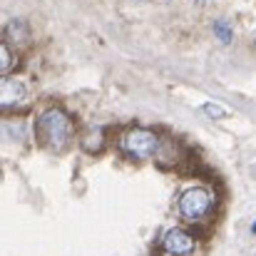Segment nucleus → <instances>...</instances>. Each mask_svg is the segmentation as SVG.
Returning a JSON list of instances; mask_svg holds the SVG:
<instances>
[{"label": "nucleus", "instance_id": "obj_2", "mask_svg": "<svg viewBox=\"0 0 256 256\" xmlns=\"http://www.w3.org/2000/svg\"><path fill=\"white\" fill-rule=\"evenodd\" d=\"M212 204H214V196L206 186H192V189L182 192V196L176 202V209H179V216L184 222L199 224L212 212Z\"/></svg>", "mask_w": 256, "mask_h": 256}, {"label": "nucleus", "instance_id": "obj_8", "mask_svg": "<svg viewBox=\"0 0 256 256\" xmlns=\"http://www.w3.org/2000/svg\"><path fill=\"white\" fill-rule=\"evenodd\" d=\"M214 35H216L224 45H229V42L234 40V32H232L229 20H216V22H214Z\"/></svg>", "mask_w": 256, "mask_h": 256}, {"label": "nucleus", "instance_id": "obj_3", "mask_svg": "<svg viewBox=\"0 0 256 256\" xmlns=\"http://www.w3.org/2000/svg\"><path fill=\"white\" fill-rule=\"evenodd\" d=\"M120 147L132 160H147V157H152L160 150V137L152 130L134 127V130L124 132V137L120 140Z\"/></svg>", "mask_w": 256, "mask_h": 256}, {"label": "nucleus", "instance_id": "obj_7", "mask_svg": "<svg viewBox=\"0 0 256 256\" xmlns=\"http://www.w3.org/2000/svg\"><path fill=\"white\" fill-rule=\"evenodd\" d=\"M15 65H18L15 52L10 50L8 42H2V45H0V75H10V72L15 70Z\"/></svg>", "mask_w": 256, "mask_h": 256}, {"label": "nucleus", "instance_id": "obj_4", "mask_svg": "<svg viewBox=\"0 0 256 256\" xmlns=\"http://www.w3.org/2000/svg\"><path fill=\"white\" fill-rule=\"evenodd\" d=\"M162 246H164V252L170 256H189L194 252L196 242H194V236H192L186 229L174 226V229H170V232L162 236Z\"/></svg>", "mask_w": 256, "mask_h": 256}, {"label": "nucleus", "instance_id": "obj_5", "mask_svg": "<svg viewBox=\"0 0 256 256\" xmlns=\"http://www.w3.org/2000/svg\"><path fill=\"white\" fill-rule=\"evenodd\" d=\"M25 94H28V87L22 85L20 80H5L2 82V107L5 110H10V107H15V104H20L22 100H25Z\"/></svg>", "mask_w": 256, "mask_h": 256}, {"label": "nucleus", "instance_id": "obj_6", "mask_svg": "<svg viewBox=\"0 0 256 256\" xmlns=\"http://www.w3.org/2000/svg\"><path fill=\"white\" fill-rule=\"evenodd\" d=\"M5 38H8V42H15V45H22V42H28L30 32H28V25H25V20H10V22L5 25Z\"/></svg>", "mask_w": 256, "mask_h": 256}, {"label": "nucleus", "instance_id": "obj_1", "mask_svg": "<svg viewBox=\"0 0 256 256\" xmlns=\"http://www.w3.org/2000/svg\"><path fill=\"white\" fill-rule=\"evenodd\" d=\"M75 137V122L70 120V114L60 107H48L40 112L38 117V140L40 144H45L48 150H68V144Z\"/></svg>", "mask_w": 256, "mask_h": 256}, {"label": "nucleus", "instance_id": "obj_10", "mask_svg": "<svg viewBox=\"0 0 256 256\" xmlns=\"http://www.w3.org/2000/svg\"><path fill=\"white\" fill-rule=\"evenodd\" d=\"M254 232H256V224H254Z\"/></svg>", "mask_w": 256, "mask_h": 256}, {"label": "nucleus", "instance_id": "obj_9", "mask_svg": "<svg viewBox=\"0 0 256 256\" xmlns=\"http://www.w3.org/2000/svg\"><path fill=\"white\" fill-rule=\"evenodd\" d=\"M204 110H206L209 114H214V117H222V114H224V110H219V107H212V104H206Z\"/></svg>", "mask_w": 256, "mask_h": 256}]
</instances>
